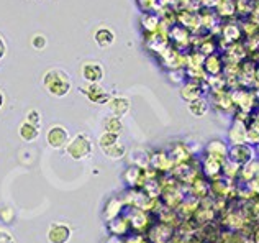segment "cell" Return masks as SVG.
Returning <instances> with one entry per match:
<instances>
[{
	"label": "cell",
	"instance_id": "1",
	"mask_svg": "<svg viewBox=\"0 0 259 243\" xmlns=\"http://www.w3.org/2000/svg\"><path fill=\"white\" fill-rule=\"evenodd\" d=\"M82 76H84V79L89 80V83H99L102 76H104V71H102L100 64H97V63H87L82 67Z\"/></svg>",
	"mask_w": 259,
	"mask_h": 243
},
{
	"label": "cell",
	"instance_id": "2",
	"mask_svg": "<svg viewBox=\"0 0 259 243\" xmlns=\"http://www.w3.org/2000/svg\"><path fill=\"white\" fill-rule=\"evenodd\" d=\"M67 140V132L64 130L63 127H53L50 133H48V141L53 148H59L66 143Z\"/></svg>",
	"mask_w": 259,
	"mask_h": 243
},
{
	"label": "cell",
	"instance_id": "3",
	"mask_svg": "<svg viewBox=\"0 0 259 243\" xmlns=\"http://www.w3.org/2000/svg\"><path fill=\"white\" fill-rule=\"evenodd\" d=\"M51 243H66L69 240V228L64 225H53L50 230Z\"/></svg>",
	"mask_w": 259,
	"mask_h": 243
},
{
	"label": "cell",
	"instance_id": "4",
	"mask_svg": "<svg viewBox=\"0 0 259 243\" xmlns=\"http://www.w3.org/2000/svg\"><path fill=\"white\" fill-rule=\"evenodd\" d=\"M113 39H115V35L110 30L102 28L95 33V42H97V45H100V46H110L113 43Z\"/></svg>",
	"mask_w": 259,
	"mask_h": 243
},
{
	"label": "cell",
	"instance_id": "5",
	"mask_svg": "<svg viewBox=\"0 0 259 243\" xmlns=\"http://www.w3.org/2000/svg\"><path fill=\"white\" fill-rule=\"evenodd\" d=\"M20 135H22L26 141L36 140L38 138V127L30 125V124H23L22 128H20Z\"/></svg>",
	"mask_w": 259,
	"mask_h": 243
},
{
	"label": "cell",
	"instance_id": "6",
	"mask_svg": "<svg viewBox=\"0 0 259 243\" xmlns=\"http://www.w3.org/2000/svg\"><path fill=\"white\" fill-rule=\"evenodd\" d=\"M33 45H35L36 48H43V46L46 45V39L43 36H35V39H33Z\"/></svg>",
	"mask_w": 259,
	"mask_h": 243
},
{
	"label": "cell",
	"instance_id": "7",
	"mask_svg": "<svg viewBox=\"0 0 259 243\" xmlns=\"http://www.w3.org/2000/svg\"><path fill=\"white\" fill-rule=\"evenodd\" d=\"M2 102H4V97H2V94H0V107H2Z\"/></svg>",
	"mask_w": 259,
	"mask_h": 243
}]
</instances>
